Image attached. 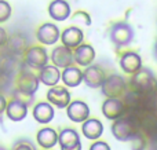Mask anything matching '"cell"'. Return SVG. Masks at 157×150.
Wrapping results in <instances>:
<instances>
[{"label": "cell", "mask_w": 157, "mask_h": 150, "mask_svg": "<svg viewBox=\"0 0 157 150\" xmlns=\"http://www.w3.org/2000/svg\"><path fill=\"white\" fill-rule=\"evenodd\" d=\"M128 88L131 92L139 94V95H147L157 91V80L152 69L142 66L136 73L131 74L128 80Z\"/></svg>", "instance_id": "6da1fadb"}, {"label": "cell", "mask_w": 157, "mask_h": 150, "mask_svg": "<svg viewBox=\"0 0 157 150\" xmlns=\"http://www.w3.org/2000/svg\"><path fill=\"white\" fill-rule=\"evenodd\" d=\"M112 134L120 142H130L136 134H138V127L130 116H121V117L113 120L112 124Z\"/></svg>", "instance_id": "7a4b0ae2"}, {"label": "cell", "mask_w": 157, "mask_h": 150, "mask_svg": "<svg viewBox=\"0 0 157 150\" xmlns=\"http://www.w3.org/2000/svg\"><path fill=\"white\" fill-rule=\"evenodd\" d=\"M102 95L106 98H120L128 91V83L121 74L112 73L105 77L103 84L101 85Z\"/></svg>", "instance_id": "3957f363"}, {"label": "cell", "mask_w": 157, "mask_h": 150, "mask_svg": "<svg viewBox=\"0 0 157 150\" xmlns=\"http://www.w3.org/2000/svg\"><path fill=\"white\" fill-rule=\"evenodd\" d=\"M109 36L116 48H124L134 40V29L125 21H119L112 25Z\"/></svg>", "instance_id": "277c9868"}, {"label": "cell", "mask_w": 157, "mask_h": 150, "mask_svg": "<svg viewBox=\"0 0 157 150\" xmlns=\"http://www.w3.org/2000/svg\"><path fill=\"white\" fill-rule=\"evenodd\" d=\"M24 63L30 69H41L48 63V54L46 48L41 46L28 47V50L24 52Z\"/></svg>", "instance_id": "5b68a950"}, {"label": "cell", "mask_w": 157, "mask_h": 150, "mask_svg": "<svg viewBox=\"0 0 157 150\" xmlns=\"http://www.w3.org/2000/svg\"><path fill=\"white\" fill-rule=\"evenodd\" d=\"M39 84H40L39 76L33 73L32 70L21 69L18 72V76L15 79V88L35 95V92L39 90Z\"/></svg>", "instance_id": "8992f818"}, {"label": "cell", "mask_w": 157, "mask_h": 150, "mask_svg": "<svg viewBox=\"0 0 157 150\" xmlns=\"http://www.w3.org/2000/svg\"><path fill=\"white\" fill-rule=\"evenodd\" d=\"M36 37L43 46H54L61 37L59 28L52 22H46L40 25L36 32Z\"/></svg>", "instance_id": "52a82bcc"}, {"label": "cell", "mask_w": 157, "mask_h": 150, "mask_svg": "<svg viewBox=\"0 0 157 150\" xmlns=\"http://www.w3.org/2000/svg\"><path fill=\"white\" fill-rule=\"evenodd\" d=\"M47 101L58 109H66V106L71 103V92L66 87H61L57 84L54 87H50V90L47 91Z\"/></svg>", "instance_id": "ba28073f"}, {"label": "cell", "mask_w": 157, "mask_h": 150, "mask_svg": "<svg viewBox=\"0 0 157 150\" xmlns=\"http://www.w3.org/2000/svg\"><path fill=\"white\" fill-rule=\"evenodd\" d=\"M51 59L52 65H55L57 68H68L71 65H75V57H73V50L65 47L63 44L57 46L51 52Z\"/></svg>", "instance_id": "9c48e42d"}, {"label": "cell", "mask_w": 157, "mask_h": 150, "mask_svg": "<svg viewBox=\"0 0 157 150\" xmlns=\"http://www.w3.org/2000/svg\"><path fill=\"white\" fill-rule=\"evenodd\" d=\"M106 74L98 65H88L83 70V83L90 88H101Z\"/></svg>", "instance_id": "30bf717a"}, {"label": "cell", "mask_w": 157, "mask_h": 150, "mask_svg": "<svg viewBox=\"0 0 157 150\" xmlns=\"http://www.w3.org/2000/svg\"><path fill=\"white\" fill-rule=\"evenodd\" d=\"M119 65L127 74H134L142 68V58L135 51H124L120 55Z\"/></svg>", "instance_id": "8fae6325"}, {"label": "cell", "mask_w": 157, "mask_h": 150, "mask_svg": "<svg viewBox=\"0 0 157 150\" xmlns=\"http://www.w3.org/2000/svg\"><path fill=\"white\" fill-rule=\"evenodd\" d=\"M125 103L121 98H106L102 103V113L108 120H116V118L124 116Z\"/></svg>", "instance_id": "7c38bea8"}, {"label": "cell", "mask_w": 157, "mask_h": 150, "mask_svg": "<svg viewBox=\"0 0 157 150\" xmlns=\"http://www.w3.org/2000/svg\"><path fill=\"white\" fill-rule=\"evenodd\" d=\"M66 114L73 123H83L90 117V107L83 101H71L66 106Z\"/></svg>", "instance_id": "4fadbf2b"}, {"label": "cell", "mask_w": 157, "mask_h": 150, "mask_svg": "<svg viewBox=\"0 0 157 150\" xmlns=\"http://www.w3.org/2000/svg\"><path fill=\"white\" fill-rule=\"evenodd\" d=\"M61 43L71 50H75L84 40V32L78 26H69L61 33Z\"/></svg>", "instance_id": "5bb4252c"}, {"label": "cell", "mask_w": 157, "mask_h": 150, "mask_svg": "<svg viewBox=\"0 0 157 150\" xmlns=\"http://www.w3.org/2000/svg\"><path fill=\"white\" fill-rule=\"evenodd\" d=\"M32 116L39 124H48V123H51L55 116L54 106H52L48 101L37 102V103L33 106Z\"/></svg>", "instance_id": "9a60e30c"}, {"label": "cell", "mask_w": 157, "mask_h": 150, "mask_svg": "<svg viewBox=\"0 0 157 150\" xmlns=\"http://www.w3.org/2000/svg\"><path fill=\"white\" fill-rule=\"evenodd\" d=\"M73 57H75V63H77L78 66H86L91 65L95 59V50L90 44L81 43L80 46H77L73 50Z\"/></svg>", "instance_id": "2e32d148"}, {"label": "cell", "mask_w": 157, "mask_h": 150, "mask_svg": "<svg viewBox=\"0 0 157 150\" xmlns=\"http://www.w3.org/2000/svg\"><path fill=\"white\" fill-rule=\"evenodd\" d=\"M58 143L61 146V150H68L81 146L80 135L73 128H63L58 134Z\"/></svg>", "instance_id": "e0dca14e"}, {"label": "cell", "mask_w": 157, "mask_h": 150, "mask_svg": "<svg viewBox=\"0 0 157 150\" xmlns=\"http://www.w3.org/2000/svg\"><path fill=\"white\" fill-rule=\"evenodd\" d=\"M48 15L54 21H66L71 17V4L66 0H52L48 6Z\"/></svg>", "instance_id": "ac0fdd59"}, {"label": "cell", "mask_w": 157, "mask_h": 150, "mask_svg": "<svg viewBox=\"0 0 157 150\" xmlns=\"http://www.w3.org/2000/svg\"><path fill=\"white\" fill-rule=\"evenodd\" d=\"M81 132L83 137H86L90 141H97L103 134V124L98 118H87L81 123Z\"/></svg>", "instance_id": "d6986e66"}, {"label": "cell", "mask_w": 157, "mask_h": 150, "mask_svg": "<svg viewBox=\"0 0 157 150\" xmlns=\"http://www.w3.org/2000/svg\"><path fill=\"white\" fill-rule=\"evenodd\" d=\"M37 76L40 83H43L47 87H54V85H57L61 81V70L55 65H48L47 63L46 66L39 69Z\"/></svg>", "instance_id": "ffe728a7"}, {"label": "cell", "mask_w": 157, "mask_h": 150, "mask_svg": "<svg viewBox=\"0 0 157 150\" xmlns=\"http://www.w3.org/2000/svg\"><path fill=\"white\" fill-rule=\"evenodd\" d=\"M61 80L66 87H78L83 83V70L78 66L71 65L68 68H63V70L61 72Z\"/></svg>", "instance_id": "44dd1931"}, {"label": "cell", "mask_w": 157, "mask_h": 150, "mask_svg": "<svg viewBox=\"0 0 157 150\" xmlns=\"http://www.w3.org/2000/svg\"><path fill=\"white\" fill-rule=\"evenodd\" d=\"M37 145L43 149H52L58 143V132L51 127H43L36 135Z\"/></svg>", "instance_id": "7402d4cb"}, {"label": "cell", "mask_w": 157, "mask_h": 150, "mask_svg": "<svg viewBox=\"0 0 157 150\" xmlns=\"http://www.w3.org/2000/svg\"><path fill=\"white\" fill-rule=\"evenodd\" d=\"M4 113L11 121L18 123V121H22L28 116V106L15 101V99H10L7 102V107H6Z\"/></svg>", "instance_id": "603a6c76"}, {"label": "cell", "mask_w": 157, "mask_h": 150, "mask_svg": "<svg viewBox=\"0 0 157 150\" xmlns=\"http://www.w3.org/2000/svg\"><path fill=\"white\" fill-rule=\"evenodd\" d=\"M6 47L8 48L10 54L18 55L19 57V55L24 54V52L28 50V41L22 35H18V33H17V35L8 36V40H7Z\"/></svg>", "instance_id": "cb8c5ba5"}, {"label": "cell", "mask_w": 157, "mask_h": 150, "mask_svg": "<svg viewBox=\"0 0 157 150\" xmlns=\"http://www.w3.org/2000/svg\"><path fill=\"white\" fill-rule=\"evenodd\" d=\"M11 99H15V101L21 102V103L26 105V106L29 107L30 105L33 103V101H35V95L28 94V92H25V91H21V90H18V88H14L13 92H11Z\"/></svg>", "instance_id": "d4e9b609"}, {"label": "cell", "mask_w": 157, "mask_h": 150, "mask_svg": "<svg viewBox=\"0 0 157 150\" xmlns=\"http://www.w3.org/2000/svg\"><path fill=\"white\" fill-rule=\"evenodd\" d=\"M72 22L77 25H86V26H90L91 25V15L86 11H76L73 15L71 17Z\"/></svg>", "instance_id": "484cf974"}, {"label": "cell", "mask_w": 157, "mask_h": 150, "mask_svg": "<svg viewBox=\"0 0 157 150\" xmlns=\"http://www.w3.org/2000/svg\"><path fill=\"white\" fill-rule=\"evenodd\" d=\"M11 13H13V10H11L10 3L6 0H0V24L7 22L11 17Z\"/></svg>", "instance_id": "4316f807"}, {"label": "cell", "mask_w": 157, "mask_h": 150, "mask_svg": "<svg viewBox=\"0 0 157 150\" xmlns=\"http://www.w3.org/2000/svg\"><path fill=\"white\" fill-rule=\"evenodd\" d=\"M130 142H131V150H145L146 149V139H145V137H142L139 132Z\"/></svg>", "instance_id": "83f0119b"}, {"label": "cell", "mask_w": 157, "mask_h": 150, "mask_svg": "<svg viewBox=\"0 0 157 150\" xmlns=\"http://www.w3.org/2000/svg\"><path fill=\"white\" fill-rule=\"evenodd\" d=\"M13 150H37V149H36L35 143L30 142L29 139H19L13 146Z\"/></svg>", "instance_id": "f1b7e54d"}, {"label": "cell", "mask_w": 157, "mask_h": 150, "mask_svg": "<svg viewBox=\"0 0 157 150\" xmlns=\"http://www.w3.org/2000/svg\"><path fill=\"white\" fill-rule=\"evenodd\" d=\"M10 81H11V74L7 73L6 70H3V69L0 68V92L4 91L6 88H8Z\"/></svg>", "instance_id": "f546056e"}, {"label": "cell", "mask_w": 157, "mask_h": 150, "mask_svg": "<svg viewBox=\"0 0 157 150\" xmlns=\"http://www.w3.org/2000/svg\"><path fill=\"white\" fill-rule=\"evenodd\" d=\"M90 150H110V146H109L106 142H103V141L97 139L92 142L91 146H90Z\"/></svg>", "instance_id": "4dcf8cb0"}, {"label": "cell", "mask_w": 157, "mask_h": 150, "mask_svg": "<svg viewBox=\"0 0 157 150\" xmlns=\"http://www.w3.org/2000/svg\"><path fill=\"white\" fill-rule=\"evenodd\" d=\"M7 40H8V33L6 32L4 28L0 26V48H2V47H6Z\"/></svg>", "instance_id": "1f68e13d"}, {"label": "cell", "mask_w": 157, "mask_h": 150, "mask_svg": "<svg viewBox=\"0 0 157 150\" xmlns=\"http://www.w3.org/2000/svg\"><path fill=\"white\" fill-rule=\"evenodd\" d=\"M7 99H6V96L3 95L2 92H0V116L3 114V113L6 112V107H7Z\"/></svg>", "instance_id": "d6a6232c"}, {"label": "cell", "mask_w": 157, "mask_h": 150, "mask_svg": "<svg viewBox=\"0 0 157 150\" xmlns=\"http://www.w3.org/2000/svg\"><path fill=\"white\" fill-rule=\"evenodd\" d=\"M153 54H155V58H156V61H157V40H156V43H155V48H153Z\"/></svg>", "instance_id": "836d02e7"}, {"label": "cell", "mask_w": 157, "mask_h": 150, "mask_svg": "<svg viewBox=\"0 0 157 150\" xmlns=\"http://www.w3.org/2000/svg\"><path fill=\"white\" fill-rule=\"evenodd\" d=\"M68 150H81V146H78V148H73V149H68Z\"/></svg>", "instance_id": "e575fe53"}, {"label": "cell", "mask_w": 157, "mask_h": 150, "mask_svg": "<svg viewBox=\"0 0 157 150\" xmlns=\"http://www.w3.org/2000/svg\"><path fill=\"white\" fill-rule=\"evenodd\" d=\"M0 150H7V149H6L4 146H2V145H0Z\"/></svg>", "instance_id": "d590c367"}, {"label": "cell", "mask_w": 157, "mask_h": 150, "mask_svg": "<svg viewBox=\"0 0 157 150\" xmlns=\"http://www.w3.org/2000/svg\"><path fill=\"white\" fill-rule=\"evenodd\" d=\"M43 150H51V149H43Z\"/></svg>", "instance_id": "8d00e7d4"}]
</instances>
